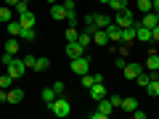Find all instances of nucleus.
<instances>
[{"instance_id": "nucleus-1", "label": "nucleus", "mask_w": 159, "mask_h": 119, "mask_svg": "<svg viewBox=\"0 0 159 119\" xmlns=\"http://www.w3.org/2000/svg\"><path fill=\"white\" fill-rule=\"evenodd\" d=\"M48 111H53L58 119H64V117H69L72 114V103H69V98H64V95H56V101L48 106Z\"/></svg>"}, {"instance_id": "nucleus-2", "label": "nucleus", "mask_w": 159, "mask_h": 119, "mask_svg": "<svg viewBox=\"0 0 159 119\" xmlns=\"http://www.w3.org/2000/svg\"><path fill=\"white\" fill-rule=\"evenodd\" d=\"M69 69H72L77 77L88 74V72H90V56H88V53H82L80 58H72V61H69Z\"/></svg>"}, {"instance_id": "nucleus-3", "label": "nucleus", "mask_w": 159, "mask_h": 119, "mask_svg": "<svg viewBox=\"0 0 159 119\" xmlns=\"http://www.w3.org/2000/svg\"><path fill=\"white\" fill-rule=\"evenodd\" d=\"M111 114H114V106H111V101H109V95H106V98L98 101V108L90 114V117L93 119H106V117H111Z\"/></svg>"}, {"instance_id": "nucleus-4", "label": "nucleus", "mask_w": 159, "mask_h": 119, "mask_svg": "<svg viewBox=\"0 0 159 119\" xmlns=\"http://www.w3.org/2000/svg\"><path fill=\"white\" fill-rule=\"evenodd\" d=\"M6 69H8V74L13 77V82H16V79L24 77V72H27V64H24V58H13V61L8 64Z\"/></svg>"}, {"instance_id": "nucleus-5", "label": "nucleus", "mask_w": 159, "mask_h": 119, "mask_svg": "<svg viewBox=\"0 0 159 119\" xmlns=\"http://www.w3.org/2000/svg\"><path fill=\"white\" fill-rule=\"evenodd\" d=\"M114 24H117V27H133V24H135V16H133V11L130 8H125V11H117V16H114Z\"/></svg>"}, {"instance_id": "nucleus-6", "label": "nucleus", "mask_w": 159, "mask_h": 119, "mask_svg": "<svg viewBox=\"0 0 159 119\" xmlns=\"http://www.w3.org/2000/svg\"><path fill=\"white\" fill-rule=\"evenodd\" d=\"M141 72H143V64H138V61H127V64H125V69H122L125 79H135Z\"/></svg>"}, {"instance_id": "nucleus-7", "label": "nucleus", "mask_w": 159, "mask_h": 119, "mask_svg": "<svg viewBox=\"0 0 159 119\" xmlns=\"http://www.w3.org/2000/svg\"><path fill=\"white\" fill-rule=\"evenodd\" d=\"M88 93H90V98H93V101H101V98H106L109 95V90H106V87H103V82H93V87H90V90H88Z\"/></svg>"}, {"instance_id": "nucleus-8", "label": "nucleus", "mask_w": 159, "mask_h": 119, "mask_svg": "<svg viewBox=\"0 0 159 119\" xmlns=\"http://www.w3.org/2000/svg\"><path fill=\"white\" fill-rule=\"evenodd\" d=\"M82 53H85V48L80 45L77 40H72V42H66V56H69V61H72V58H80Z\"/></svg>"}, {"instance_id": "nucleus-9", "label": "nucleus", "mask_w": 159, "mask_h": 119, "mask_svg": "<svg viewBox=\"0 0 159 119\" xmlns=\"http://www.w3.org/2000/svg\"><path fill=\"white\" fill-rule=\"evenodd\" d=\"M135 40H141V42H151V29L135 21Z\"/></svg>"}, {"instance_id": "nucleus-10", "label": "nucleus", "mask_w": 159, "mask_h": 119, "mask_svg": "<svg viewBox=\"0 0 159 119\" xmlns=\"http://www.w3.org/2000/svg\"><path fill=\"white\" fill-rule=\"evenodd\" d=\"M106 34H109V42H119V40H122V27H117V24H109L106 27Z\"/></svg>"}, {"instance_id": "nucleus-11", "label": "nucleus", "mask_w": 159, "mask_h": 119, "mask_svg": "<svg viewBox=\"0 0 159 119\" xmlns=\"http://www.w3.org/2000/svg\"><path fill=\"white\" fill-rule=\"evenodd\" d=\"M143 69H146V72H159V53H157V51H151V53H148L146 66H143Z\"/></svg>"}, {"instance_id": "nucleus-12", "label": "nucleus", "mask_w": 159, "mask_h": 119, "mask_svg": "<svg viewBox=\"0 0 159 119\" xmlns=\"http://www.w3.org/2000/svg\"><path fill=\"white\" fill-rule=\"evenodd\" d=\"M119 42H125V45H133V42H135V24L122 29V40H119Z\"/></svg>"}, {"instance_id": "nucleus-13", "label": "nucleus", "mask_w": 159, "mask_h": 119, "mask_svg": "<svg viewBox=\"0 0 159 119\" xmlns=\"http://www.w3.org/2000/svg\"><path fill=\"white\" fill-rule=\"evenodd\" d=\"M19 21H21V27H34L37 24V16L32 11H24V13H19Z\"/></svg>"}, {"instance_id": "nucleus-14", "label": "nucleus", "mask_w": 159, "mask_h": 119, "mask_svg": "<svg viewBox=\"0 0 159 119\" xmlns=\"http://www.w3.org/2000/svg\"><path fill=\"white\" fill-rule=\"evenodd\" d=\"M34 37H37V29H34V27H21L19 40H24V42H34Z\"/></svg>"}, {"instance_id": "nucleus-15", "label": "nucleus", "mask_w": 159, "mask_h": 119, "mask_svg": "<svg viewBox=\"0 0 159 119\" xmlns=\"http://www.w3.org/2000/svg\"><path fill=\"white\" fill-rule=\"evenodd\" d=\"M93 42H96V45H109V34H106V29H96V32H93Z\"/></svg>"}, {"instance_id": "nucleus-16", "label": "nucleus", "mask_w": 159, "mask_h": 119, "mask_svg": "<svg viewBox=\"0 0 159 119\" xmlns=\"http://www.w3.org/2000/svg\"><path fill=\"white\" fill-rule=\"evenodd\" d=\"M51 16L56 19V21H61V19H66V8H64V3H58V6L53 3V6H51Z\"/></svg>"}, {"instance_id": "nucleus-17", "label": "nucleus", "mask_w": 159, "mask_h": 119, "mask_svg": "<svg viewBox=\"0 0 159 119\" xmlns=\"http://www.w3.org/2000/svg\"><path fill=\"white\" fill-rule=\"evenodd\" d=\"M21 101H24V90L11 87V90H8V103H13V106H16V103H21Z\"/></svg>"}, {"instance_id": "nucleus-18", "label": "nucleus", "mask_w": 159, "mask_h": 119, "mask_svg": "<svg viewBox=\"0 0 159 119\" xmlns=\"http://www.w3.org/2000/svg\"><path fill=\"white\" fill-rule=\"evenodd\" d=\"M138 24H143V27H148V29H151V27H157V13H154V11H148V13H143V19H141V21H138Z\"/></svg>"}, {"instance_id": "nucleus-19", "label": "nucleus", "mask_w": 159, "mask_h": 119, "mask_svg": "<svg viewBox=\"0 0 159 119\" xmlns=\"http://www.w3.org/2000/svg\"><path fill=\"white\" fill-rule=\"evenodd\" d=\"M111 21H114V19L109 16V13H96V27H98V29H106Z\"/></svg>"}, {"instance_id": "nucleus-20", "label": "nucleus", "mask_w": 159, "mask_h": 119, "mask_svg": "<svg viewBox=\"0 0 159 119\" xmlns=\"http://www.w3.org/2000/svg\"><path fill=\"white\" fill-rule=\"evenodd\" d=\"M6 29H8V34H11V37H19V34H21V21H19V19L13 21V19H11V21L6 24Z\"/></svg>"}, {"instance_id": "nucleus-21", "label": "nucleus", "mask_w": 159, "mask_h": 119, "mask_svg": "<svg viewBox=\"0 0 159 119\" xmlns=\"http://www.w3.org/2000/svg\"><path fill=\"white\" fill-rule=\"evenodd\" d=\"M34 69H37V72H48V69H51V58L37 56V58H34Z\"/></svg>"}, {"instance_id": "nucleus-22", "label": "nucleus", "mask_w": 159, "mask_h": 119, "mask_svg": "<svg viewBox=\"0 0 159 119\" xmlns=\"http://www.w3.org/2000/svg\"><path fill=\"white\" fill-rule=\"evenodd\" d=\"M40 98H43V103H45V106H51V103L56 101V90H53V87H45V90L40 93Z\"/></svg>"}, {"instance_id": "nucleus-23", "label": "nucleus", "mask_w": 159, "mask_h": 119, "mask_svg": "<svg viewBox=\"0 0 159 119\" xmlns=\"http://www.w3.org/2000/svg\"><path fill=\"white\" fill-rule=\"evenodd\" d=\"M119 108H122V111H135V108H138V101H135V98H122V106H119Z\"/></svg>"}, {"instance_id": "nucleus-24", "label": "nucleus", "mask_w": 159, "mask_h": 119, "mask_svg": "<svg viewBox=\"0 0 159 119\" xmlns=\"http://www.w3.org/2000/svg\"><path fill=\"white\" fill-rule=\"evenodd\" d=\"M135 82H138V87H146L148 82H151V72H146V69H143V72L135 77Z\"/></svg>"}, {"instance_id": "nucleus-25", "label": "nucleus", "mask_w": 159, "mask_h": 119, "mask_svg": "<svg viewBox=\"0 0 159 119\" xmlns=\"http://www.w3.org/2000/svg\"><path fill=\"white\" fill-rule=\"evenodd\" d=\"M143 90H146L151 98H159V82H157V79H151V82H148V85L143 87Z\"/></svg>"}, {"instance_id": "nucleus-26", "label": "nucleus", "mask_w": 159, "mask_h": 119, "mask_svg": "<svg viewBox=\"0 0 159 119\" xmlns=\"http://www.w3.org/2000/svg\"><path fill=\"white\" fill-rule=\"evenodd\" d=\"M93 82H96V79H93V74H90V72L80 77V85H82V90H90V87H93Z\"/></svg>"}, {"instance_id": "nucleus-27", "label": "nucleus", "mask_w": 159, "mask_h": 119, "mask_svg": "<svg viewBox=\"0 0 159 119\" xmlns=\"http://www.w3.org/2000/svg\"><path fill=\"white\" fill-rule=\"evenodd\" d=\"M0 87H3V90H11V87H13V77H11V74H0Z\"/></svg>"}, {"instance_id": "nucleus-28", "label": "nucleus", "mask_w": 159, "mask_h": 119, "mask_svg": "<svg viewBox=\"0 0 159 119\" xmlns=\"http://www.w3.org/2000/svg\"><path fill=\"white\" fill-rule=\"evenodd\" d=\"M77 42H80V45H82V48H88V45H90V42H93V34L82 29V32H80V37H77Z\"/></svg>"}, {"instance_id": "nucleus-29", "label": "nucleus", "mask_w": 159, "mask_h": 119, "mask_svg": "<svg viewBox=\"0 0 159 119\" xmlns=\"http://www.w3.org/2000/svg\"><path fill=\"white\" fill-rule=\"evenodd\" d=\"M3 48H6L8 53H13V56H16V53H19V37H11V40H8V42H6Z\"/></svg>"}, {"instance_id": "nucleus-30", "label": "nucleus", "mask_w": 159, "mask_h": 119, "mask_svg": "<svg viewBox=\"0 0 159 119\" xmlns=\"http://www.w3.org/2000/svg\"><path fill=\"white\" fill-rule=\"evenodd\" d=\"M109 8H111L114 13H117V11H125V8H127V0H109Z\"/></svg>"}, {"instance_id": "nucleus-31", "label": "nucleus", "mask_w": 159, "mask_h": 119, "mask_svg": "<svg viewBox=\"0 0 159 119\" xmlns=\"http://www.w3.org/2000/svg\"><path fill=\"white\" fill-rule=\"evenodd\" d=\"M11 11H13V8H8V6L0 8V24H8V21H11Z\"/></svg>"}, {"instance_id": "nucleus-32", "label": "nucleus", "mask_w": 159, "mask_h": 119, "mask_svg": "<svg viewBox=\"0 0 159 119\" xmlns=\"http://www.w3.org/2000/svg\"><path fill=\"white\" fill-rule=\"evenodd\" d=\"M135 6H138L141 13H148V11H151V0H135Z\"/></svg>"}, {"instance_id": "nucleus-33", "label": "nucleus", "mask_w": 159, "mask_h": 119, "mask_svg": "<svg viewBox=\"0 0 159 119\" xmlns=\"http://www.w3.org/2000/svg\"><path fill=\"white\" fill-rule=\"evenodd\" d=\"M53 90H56V95H64V93H66V85H64V79H56V82H53Z\"/></svg>"}, {"instance_id": "nucleus-34", "label": "nucleus", "mask_w": 159, "mask_h": 119, "mask_svg": "<svg viewBox=\"0 0 159 119\" xmlns=\"http://www.w3.org/2000/svg\"><path fill=\"white\" fill-rule=\"evenodd\" d=\"M80 37V29L77 27H66V42H72V40Z\"/></svg>"}, {"instance_id": "nucleus-35", "label": "nucleus", "mask_w": 159, "mask_h": 119, "mask_svg": "<svg viewBox=\"0 0 159 119\" xmlns=\"http://www.w3.org/2000/svg\"><path fill=\"white\" fill-rule=\"evenodd\" d=\"M13 58H16V56H13V53H8V51H6V53H3V58H0V64H3V66H8V64H11Z\"/></svg>"}, {"instance_id": "nucleus-36", "label": "nucleus", "mask_w": 159, "mask_h": 119, "mask_svg": "<svg viewBox=\"0 0 159 119\" xmlns=\"http://www.w3.org/2000/svg\"><path fill=\"white\" fill-rule=\"evenodd\" d=\"M109 101H111V106H114V108L122 106V95H109Z\"/></svg>"}, {"instance_id": "nucleus-37", "label": "nucleus", "mask_w": 159, "mask_h": 119, "mask_svg": "<svg viewBox=\"0 0 159 119\" xmlns=\"http://www.w3.org/2000/svg\"><path fill=\"white\" fill-rule=\"evenodd\" d=\"M34 58H37V56H24V64H27V69H34Z\"/></svg>"}, {"instance_id": "nucleus-38", "label": "nucleus", "mask_w": 159, "mask_h": 119, "mask_svg": "<svg viewBox=\"0 0 159 119\" xmlns=\"http://www.w3.org/2000/svg\"><path fill=\"white\" fill-rule=\"evenodd\" d=\"M151 42H159V24L151 27Z\"/></svg>"}, {"instance_id": "nucleus-39", "label": "nucleus", "mask_w": 159, "mask_h": 119, "mask_svg": "<svg viewBox=\"0 0 159 119\" xmlns=\"http://www.w3.org/2000/svg\"><path fill=\"white\" fill-rule=\"evenodd\" d=\"M0 103H8V90H3V87H0Z\"/></svg>"}, {"instance_id": "nucleus-40", "label": "nucleus", "mask_w": 159, "mask_h": 119, "mask_svg": "<svg viewBox=\"0 0 159 119\" xmlns=\"http://www.w3.org/2000/svg\"><path fill=\"white\" fill-rule=\"evenodd\" d=\"M27 6H29V3H19V6H16V13H24V11H29Z\"/></svg>"}, {"instance_id": "nucleus-41", "label": "nucleus", "mask_w": 159, "mask_h": 119, "mask_svg": "<svg viewBox=\"0 0 159 119\" xmlns=\"http://www.w3.org/2000/svg\"><path fill=\"white\" fill-rule=\"evenodd\" d=\"M133 117H135V119H146V111H141V108H135V111H133Z\"/></svg>"}, {"instance_id": "nucleus-42", "label": "nucleus", "mask_w": 159, "mask_h": 119, "mask_svg": "<svg viewBox=\"0 0 159 119\" xmlns=\"http://www.w3.org/2000/svg\"><path fill=\"white\" fill-rule=\"evenodd\" d=\"M125 64H127L125 56H119V58H117V69H125Z\"/></svg>"}, {"instance_id": "nucleus-43", "label": "nucleus", "mask_w": 159, "mask_h": 119, "mask_svg": "<svg viewBox=\"0 0 159 119\" xmlns=\"http://www.w3.org/2000/svg\"><path fill=\"white\" fill-rule=\"evenodd\" d=\"M19 3H21V0H6V6H8V8H16Z\"/></svg>"}, {"instance_id": "nucleus-44", "label": "nucleus", "mask_w": 159, "mask_h": 119, "mask_svg": "<svg viewBox=\"0 0 159 119\" xmlns=\"http://www.w3.org/2000/svg\"><path fill=\"white\" fill-rule=\"evenodd\" d=\"M151 11H154V13H159V0H151Z\"/></svg>"}, {"instance_id": "nucleus-45", "label": "nucleus", "mask_w": 159, "mask_h": 119, "mask_svg": "<svg viewBox=\"0 0 159 119\" xmlns=\"http://www.w3.org/2000/svg\"><path fill=\"white\" fill-rule=\"evenodd\" d=\"M151 79H157V82H159V72H151Z\"/></svg>"}, {"instance_id": "nucleus-46", "label": "nucleus", "mask_w": 159, "mask_h": 119, "mask_svg": "<svg viewBox=\"0 0 159 119\" xmlns=\"http://www.w3.org/2000/svg\"><path fill=\"white\" fill-rule=\"evenodd\" d=\"M98 3H101V6H109V0H98Z\"/></svg>"}, {"instance_id": "nucleus-47", "label": "nucleus", "mask_w": 159, "mask_h": 119, "mask_svg": "<svg viewBox=\"0 0 159 119\" xmlns=\"http://www.w3.org/2000/svg\"><path fill=\"white\" fill-rule=\"evenodd\" d=\"M48 3H51V6H53V3H58V0H48Z\"/></svg>"}, {"instance_id": "nucleus-48", "label": "nucleus", "mask_w": 159, "mask_h": 119, "mask_svg": "<svg viewBox=\"0 0 159 119\" xmlns=\"http://www.w3.org/2000/svg\"><path fill=\"white\" fill-rule=\"evenodd\" d=\"M21 3H32V0H21Z\"/></svg>"}, {"instance_id": "nucleus-49", "label": "nucleus", "mask_w": 159, "mask_h": 119, "mask_svg": "<svg viewBox=\"0 0 159 119\" xmlns=\"http://www.w3.org/2000/svg\"><path fill=\"white\" fill-rule=\"evenodd\" d=\"M58 3H66V0H58Z\"/></svg>"}, {"instance_id": "nucleus-50", "label": "nucleus", "mask_w": 159, "mask_h": 119, "mask_svg": "<svg viewBox=\"0 0 159 119\" xmlns=\"http://www.w3.org/2000/svg\"><path fill=\"white\" fill-rule=\"evenodd\" d=\"M157 21H159V13H157Z\"/></svg>"}]
</instances>
